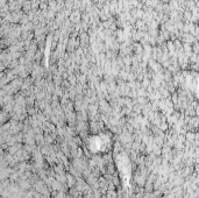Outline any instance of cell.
Returning <instances> with one entry per match:
<instances>
[{"instance_id": "1", "label": "cell", "mask_w": 199, "mask_h": 198, "mask_svg": "<svg viewBox=\"0 0 199 198\" xmlns=\"http://www.w3.org/2000/svg\"><path fill=\"white\" fill-rule=\"evenodd\" d=\"M108 140H104L101 136H93V140L92 142L90 143V146L92 147V150H96V152H102L105 150L107 147H108Z\"/></svg>"}]
</instances>
